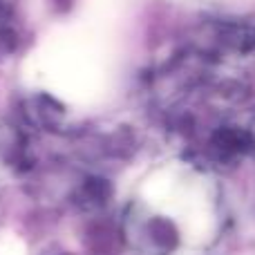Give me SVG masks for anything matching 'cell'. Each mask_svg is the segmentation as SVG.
<instances>
[{"label": "cell", "instance_id": "obj_1", "mask_svg": "<svg viewBox=\"0 0 255 255\" xmlns=\"http://www.w3.org/2000/svg\"><path fill=\"white\" fill-rule=\"evenodd\" d=\"M29 166L27 141L13 126L0 121V184L13 181Z\"/></svg>", "mask_w": 255, "mask_h": 255}, {"label": "cell", "instance_id": "obj_2", "mask_svg": "<svg viewBox=\"0 0 255 255\" xmlns=\"http://www.w3.org/2000/svg\"><path fill=\"white\" fill-rule=\"evenodd\" d=\"M211 145L220 157L231 159L253 150V136H251V130H240L235 126H224L213 132Z\"/></svg>", "mask_w": 255, "mask_h": 255}, {"label": "cell", "instance_id": "obj_3", "mask_svg": "<svg viewBox=\"0 0 255 255\" xmlns=\"http://www.w3.org/2000/svg\"><path fill=\"white\" fill-rule=\"evenodd\" d=\"M217 45L233 54L255 52V27L244 22H222L215 31Z\"/></svg>", "mask_w": 255, "mask_h": 255}, {"label": "cell", "instance_id": "obj_4", "mask_svg": "<svg viewBox=\"0 0 255 255\" xmlns=\"http://www.w3.org/2000/svg\"><path fill=\"white\" fill-rule=\"evenodd\" d=\"M27 117H29V121H34L36 126L56 130V126L63 121V108L58 106L54 99L45 97V94H38V97L29 99V103H27Z\"/></svg>", "mask_w": 255, "mask_h": 255}, {"label": "cell", "instance_id": "obj_5", "mask_svg": "<svg viewBox=\"0 0 255 255\" xmlns=\"http://www.w3.org/2000/svg\"><path fill=\"white\" fill-rule=\"evenodd\" d=\"M110 193L112 190L106 179L92 177V179H85V184L81 186V190L76 193V204H79L83 211H97V208L108 204Z\"/></svg>", "mask_w": 255, "mask_h": 255}, {"label": "cell", "instance_id": "obj_6", "mask_svg": "<svg viewBox=\"0 0 255 255\" xmlns=\"http://www.w3.org/2000/svg\"><path fill=\"white\" fill-rule=\"evenodd\" d=\"M7 27H9V2L0 0V36L7 31Z\"/></svg>", "mask_w": 255, "mask_h": 255}, {"label": "cell", "instance_id": "obj_7", "mask_svg": "<svg viewBox=\"0 0 255 255\" xmlns=\"http://www.w3.org/2000/svg\"><path fill=\"white\" fill-rule=\"evenodd\" d=\"M251 136H253V148H255V130H251Z\"/></svg>", "mask_w": 255, "mask_h": 255}]
</instances>
